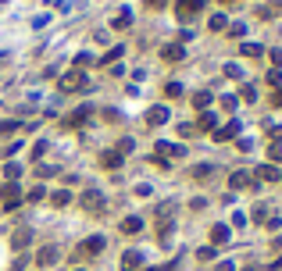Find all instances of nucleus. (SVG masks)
I'll list each match as a JSON object with an SVG mask.
<instances>
[{
	"instance_id": "obj_1",
	"label": "nucleus",
	"mask_w": 282,
	"mask_h": 271,
	"mask_svg": "<svg viewBox=\"0 0 282 271\" xmlns=\"http://www.w3.org/2000/svg\"><path fill=\"white\" fill-rule=\"evenodd\" d=\"M200 11H204V0H179V4H175V14H179V22H193Z\"/></svg>"
},
{
	"instance_id": "obj_2",
	"label": "nucleus",
	"mask_w": 282,
	"mask_h": 271,
	"mask_svg": "<svg viewBox=\"0 0 282 271\" xmlns=\"http://www.w3.org/2000/svg\"><path fill=\"white\" fill-rule=\"evenodd\" d=\"M61 89L65 93H79V89H86V75H82V68H75L68 75H61Z\"/></svg>"
},
{
	"instance_id": "obj_3",
	"label": "nucleus",
	"mask_w": 282,
	"mask_h": 271,
	"mask_svg": "<svg viewBox=\"0 0 282 271\" xmlns=\"http://www.w3.org/2000/svg\"><path fill=\"white\" fill-rule=\"evenodd\" d=\"M82 207H86L89 214H100V210H104V193H100V189H86V193H82Z\"/></svg>"
},
{
	"instance_id": "obj_4",
	"label": "nucleus",
	"mask_w": 282,
	"mask_h": 271,
	"mask_svg": "<svg viewBox=\"0 0 282 271\" xmlns=\"http://www.w3.org/2000/svg\"><path fill=\"white\" fill-rule=\"evenodd\" d=\"M100 250H104V236H93V239H86L75 254H79V261H82V257H97Z\"/></svg>"
},
{
	"instance_id": "obj_5",
	"label": "nucleus",
	"mask_w": 282,
	"mask_h": 271,
	"mask_svg": "<svg viewBox=\"0 0 282 271\" xmlns=\"http://www.w3.org/2000/svg\"><path fill=\"white\" fill-rule=\"evenodd\" d=\"M0 200H4V207H7V210H14V207H18V200H22V193H18V186H14V182H7V186H0Z\"/></svg>"
},
{
	"instance_id": "obj_6",
	"label": "nucleus",
	"mask_w": 282,
	"mask_h": 271,
	"mask_svg": "<svg viewBox=\"0 0 282 271\" xmlns=\"http://www.w3.org/2000/svg\"><path fill=\"white\" fill-rule=\"evenodd\" d=\"M118 232H122V236H136V232H143V218H136V214H133V218H122Z\"/></svg>"
},
{
	"instance_id": "obj_7",
	"label": "nucleus",
	"mask_w": 282,
	"mask_h": 271,
	"mask_svg": "<svg viewBox=\"0 0 282 271\" xmlns=\"http://www.w3.org/2000/svg\"><path fill=\"white\" fill-rule=\"evenodd\" d=\"M146 122H150V125H161V122H168V107H164V104L150 107V111H146Z\"/></svg>"
},
{
	"instance_id": "obj_8",
	"label": "nucleus",
	"mask_w": 282,
	"mask_h": 271,
	"mask_svg": "<svg viewBox=\"0 0 282 271\" xmlns=\"http://www.w3.org/2000/svg\"><path fill=\"white\" fill-rule=\"evenodd\" d=\"M36 261H40V264H58V246H50V243H47V246H40Z\"/></svg>"
},
{
	"instance_id": "obj_9",
	"label": "nucleus",
	"mask_w": 282,
	"mask_h": 271,
	"mask_svg": "<svg viewBox=\"0 0 282 271\" xmlns=\"http://www.w3.org/2000/svg\"><path fill=\"white\" fill-rule=\"evenodd\" d=\"M140 264H143V254H136V250H129V254L122 257V268H125V271H136Z\"/></svg>"
},
{
	"instance_id": "obj_10",
	"label": "nucleus",
	"mask_w": 282,
	"mask_h": 271,
	"mask_svg": "<svg viewBox=\"0 0 282 271\" xmlns=\"http://www.w3.org/2000/svg\"><path fill=\"white\" fill-rule=\"evenodd\" d=\"M157 153H161V157H164V153H168V157H182L186 150H182L179 143H157Z\"/></svg>"
},
{
	"instance_id": "obj_11",
	"label": "nucleus",
	"mask_w": 282,
	"mask_h": 271,
	"mask_svg": "<svg viewBox=\"0 0 282 271\" xmlns=\"http://www.w3.org/2000/svg\"><path fill=\"white\" fill-rule=\"evenodd\" d=\"M211 243H214V246L229 243V225H214V228H211Z\"/></svg>"
},
{
	"instance_id": "obj_12",
	"label": "nucleus",
	"mask_w": 282,
	"mask_h": 271,
	"mask_svg": "<svg viewBox=\"0 0 282 271\" xmlns=\"http://www.w3.org/2000/svg\"><path fill=\"white\" fill-rule=\"evenodd\" d=\"M229 186H232V189H243V186H254V179H250L247 171H236V175L229 179Z\"/></svg>"
},
{
	"instance_id": "obj_13",
	"label": "nucleus",
	"mask_w": 282,
	"mask_h": 271,
	"mask_svg": "<svg viewBox=\"0 0 282 271\" xmlns=\"http://www.w3.org/2000/svg\"><path fill=\"white\" fill-rule=\"evenodd\" d=\"M236 136H239V122H229L225 129H218V132H214V139H236Z\"/></svg>"
},
{
	"instance_id": "obj_14",
	"label": "nucleus",
	"mask_w": 282,
	"mask_h": 271,
	"mask_svg": "<svg viewBox=\"0 0 282 271\" xmlns=\"http://www.w3.org/2000/svg\"><path fill=\"white\" fill-rule=\"evenodd\" d=\"M164 61H182V47H179V43L164 47Z\"/></svg>"
},
{
	"instance_id": "obj_15",
	"label": "nucleus",
	"mask_w": 282,
	"mask_h": 271,
	"mask_svg": "<svg viewBox=\"0 0 282 271\" xmlns=\"http://www.w3.org/2000/svg\"><path fill=\"white\" fill-rule=\"evenodd\" d=\"M29 239H32V232H29V228H18L11 243H14V246H29Z\"/></svg>"
},
{
	"instance_id": "obj_16",
	"label": "nucleus",
	"mask_w": 282,
	"mask_h": 271,
	"mask_svg": "<svg viewBox=\"0 0 282 271\" xmlns=\"http://www.w3.org/2000/svg\"><path fill=\"white\" fill-rule=\"evenodd\" d=\"M50 200H54V207H68V203H71V193H68V189H58Z\"/></svg>"
},
{
	"instance_id": "obj_17",
	"label": "nucleus",
	"mask_w": 282,
	"mask_h": 271,
	"mask_svg": "<svg viewBox=\"0 0 282 271\" xmlns=\"http://www.w3.org/2000/svg\"><path fill=\"white\" fill-rule=\"evenodd\" d=\"M193 107L208 111V107H211V93H197V96H193Z\"/></svg>"
},
{
	"instance_id": "obj_18",
	"label": "nucleus",
	"mask_w": 282,
	"mask_h": 271,
	"mask_svg": "<svg viewBox=\"0 0 282 271\" xmlns=\"http://www.w3.org/2000/svg\"><path fill=\"white\" fill-rule=\"evenodd\" d=\"M265 50L257 47V43H243V57H261Z\"/></svg>"
},
{
	"instance_id": "obj_19",
	"label": "nucleus",
	"mask_w": 282,
	"mask_h": 271,
	"mask_svg": "<svg viewBox=\"0 0 282 271\" xmlns=\"http://www.w3.org/2000/svg\"><path fill=\"white\" fill-rule=\"evenodd\" d=\"M122 157H125V153H118V150H115V153H104V164H107V168H118Z\"/></svg>"
},
{
	"instance_id": "obj_20",
	"label": "nucleus",
	"mask_w": 282,
	"mask_h": 271,
	"mask_svg": "<svg viewBox=\"0 0 282 271\" xmlns=\"http://www.w3.org/2000/svg\"><path fill=\"white\" fill-rule=\"evenodd\" d=\"M257 175H261V179H268V182H275V179H282V175L275 171V168H272V164H265V168H261Z\"/></svg>"
},
{
	"instance_id": "obj_21",
	"label": "nucleus",
	"mask_w": 282,
	"mask_h": 271,
	"mask_svg": "<svg viewBox=\"0 0 282 271\" xmlns=\"http://www.w3.org/2000/svg\"><path fill=\"white\" fill-rule=\"evenodd\" d=\"M208 25H211V32H221V29H225V14H211Z\"/></svg>"
},
{
	"instance_id": "obj_22",
	"label": "nucleus",
	"mask_w": 282,
	"mask_h": 271,
	"mask_svg": "<svg viewBox=\"0 0 282 271\" xmlns=\"http://www.w3.org/2000/svg\"><path fill=\"white\" fill-rule=\"evenodd\" d=\"M129 22H133V14H129V11H122V14L115 18V29H129Z\"/></svg>"
},
{
	"instance_id": "obj_23",
	"label": "nucleus",
	"mask_w": 282,
	"mask_h": 271,
	"mask_svg": "<svg viewBox=\"0 0 282 271\" xmlns=\"http://www.w3.org/2000/svg\"><path fill=\"white\" fill-rule=\"evenodd\" d=\"M200 129H214V114H211V111H204V114H200Z\"/></svg>"
},
{
	"instance_id": "obj_24",
	"label": "nucleus",
	"mask_w": 282,
	"mask_h": 271,
	"mask_svg": "<svg viewBox=\"0 0 282 271\" xmlns=\"http://www.w3.org/2000/svg\"><path fill=\"white\" fill-rule=\"evenodd\" d=\"M43 153H47V139H40V143H36V146H32V157H36V161H40V157H43Z\"/></svg>"
},
{
	"instance_id": "obj_25",
	"label": "nucleus",
	"mask_w": 282,
	"mask_h": 271,
	"mask_svg": "<svg viewBox=\"0 0 282 271\" xmlns=\"http://www.w3.org/2000/svg\"><path fill=\"white\" fill-rule=\"evenodd\" d=\"M211 171H214L211 164H200V168H197V171H193V175H197V179H211Z\"/></svg>"
},
{
	"instance_id": "obj_26",
	"label": "nucleus",
	"mask_w": 282,
	"mask_h": 271,
	"mask_svg": "<svg viewBox=\"0 0 282 271\" xmlns=\"http://www.w3.org/2000/svg\"><path fill=\"white\" fill-rule=\"evenodd\" d=\"M122 54H125V47H115V50H111V54H107V57H104V61H107V65H111V61H118V57H122Z\"/></svg>"
},
{
	"instance_id": "obj_27",
	"label": "nucleus",
	"mask_w": 282,
	"mask_h": 271,
	"mask_svg": "<svg viewBox=\"0 0 282 271\" xmlns=\"http://www.w3.org/2000/svg\"><path fill=\"white\" fill-rule=\"evenodd\" d=\"M164 93H168V96H179V93H182V86H179V82H168V86H164Z\"/></svg>"
},
{
	"instance_id": "obj_28",
	"label": "nucleus",
	"mask_w": 282,
	"mask_h": 271,
	"mask_svg": "<svg viewBox=\"0 0 282 271\" xmlns=\"http://www.w3.org/2000/svg\"><path fill=\"white\" fill-rule=\"evenodd\" d=\"M268 82H272V86H279V82H282V71H279V68H275V71H268Z\"/></svg>"
},
{
	"instance_id": "obj_29",
	"label": "nucleus",
	"mask_w": 282,
	"mask_h": 271,
	"mask_svg": "<svg viewBox=\"0 0 282 271\" xmlns=\"http://www.w3.org/2000/svg\"><path fill=\"white\" fill-rule=\"evenodd\" d=\"M268 157H272V161H282V146H272V150H268Z\"/></svg>"
},
{
	"instance_id": "obj_30",
	"label": "nucleus",
	"mask_w": 282,
	"mask_h": 271,
	"mask_svg": "<svg viewBox=\"0 0 282 271\" xmlns=\"http://www.w3.org/2000/svg\"><path fill=\"white\" fill-rule=\"evenodd\" d=\"M272 61H275V68H282V50H272Z\"/></svg>"
},
{
	"instance_id": "obj_31",
	"label": "nucleus",
	"mask_w": 282,
	"mask_h": 271,
	"mask_svg": "<svg viewBox=\"0 0 282 271\" xmlns=\"http://www.w3.org/2000/svg\"><path fill=\"white\" fill-rule=\"evenodd\" d=\"M146 7H164V0H146Z\"/></svg>"
},
{
	"instance_id": "obj_32",
	"label": "nucleus",
	"mask_w": 282,
	"mask_h": 271,
	"mask_svg": "<svg viewBox=\"0 0 282 271\" xmlns=\"http://www.w3.org/2000/svg\"><path fill=\"white\" fill-rule=\"evenodd\" d=\"M218 271H236V268H232V264H229V261H225V264H218Z\"/></svg>"
},
{
	"instance_id": "obj_33",
	"label": "nucleus",
	"mask_w": 282,
	"mask_h": 271,
	"mask_svg": "<svg viewBox=\"0 0 282 271\" xmlns=\"http://www.w3.org/2000/svg\"><path fill=\"white\" fill-rule=\"evenodd\" d=\"M272 100H275V107H282V89L275 93V96H272Z\"/></svg>"
},
{
	"instance_id": "obj_34",
	"label": "nucleus",
	"mask_w": 282,
	"mask_h": 271,
	"mask_svg": "<svg viewBox=\"0 0 282 271\" xmlns=\"http://www.w3.org/2000/svg\"><path fill=\"white\" fill-rule=\"evenodd\" d=\"M150 271H164V268H150Z\"/></svg>"
},
{
	"instance_id": "obj_35",
	"label": "nucleus",
	"mask_w": 282,
	"mask_h": 271,
	"mask_svg": "<svg viewBox=\"0 0 282 271\" xmlns=\"http://www.w3.org/2000/svg\"><path fill=\"white\" fill-rule=\"evenodd\" d=\"M221 4H232V0H221Z\"/></svg>"
},
{
	"instance_id": "obj_36",
	"label": "nucleus",
	"mask_w": 282,
	"mask_h": 271,
	"mask_svg": "<svg viewBox=\"0 0 282 271\" xmlns=\"http://www.w3.org/2000/svg\"><path fill=\"white\" fill-rule=\"evenodd\" d=\"M247 271H257V268H247Z\"/></svg>"
}]
</instances>
